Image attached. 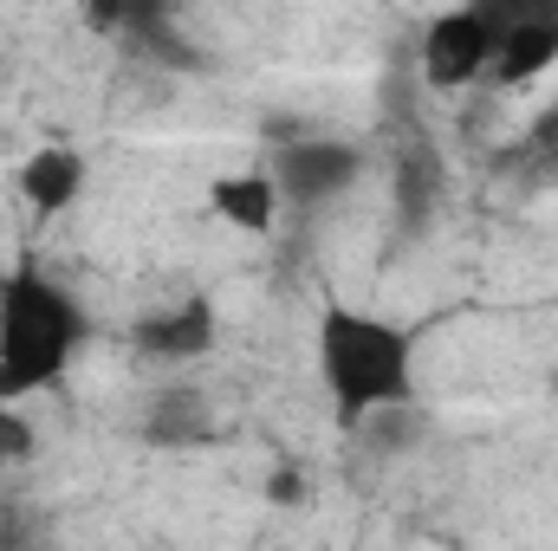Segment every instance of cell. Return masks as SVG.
Instances as JSON below:
<instances>
[{
	"label": "cell",
	"instance_id": "cell-1",
	"mask_svg": "<svg viewBox=\"0 0 558 551\" xmlns=\"http://www.w3.org/2000/svg\"><path fill=\"white\" fill-rule=\"evenodd\" d=\"M318 383L331 396V421L357 434V421L397 403H416V338L364 305H325L318 311Z\"/></svg>",
	"mask_w": 558,
	"mask_h": 551
},
{
	"label": "cell",
	"instance_id": "cell-2",
	"mask_svg": "<svg viewBox=\"0 0 558 551\" xmlns=\"http://www.w3.org/2000/svg\"><path fill=\"white\" fill-rule=\"evenodd\" d=\"M85 338L92 325L59 279L33 273V267L7 273L0 279V403L52 390L72 370Z\"/></svg>",
	"mask_w": 558,
	"mask_h": 551
},
{
	"label": "cell",
	"instance_id": "cell-3",
	"mask_svg": "<svg viewBox=\"0 0 558 551\" xmlns=\"http://www.w3.org/2000/svg\"><path fill=\"white\" fill-rule=\"evenodd\" d=\"M357 175H364V149L344 143V137H292L286 149H279V162H274L279 201L299 208V215L338 201Z\"/></svg>",
	"mask_w": 558,
	"mask_h": 551
},
{
	"label": "cell",
	"instance_id": "cell-4",
	"mask_svg": "<svg viewBox=\"0 0 558 551\" xmlns=\"http://www.w3.org/2000/svg\"><path fill=\"white\" fill-rule=\"evenodd\" d=\"M494 20L481 13V7H448V13H435L428 26H422V78L435 85V91H461V85H474L487 65H494Z\"/></svg>",
	"mask_w": 558,
	"mask_h": 551
},
{
	"label": "cell",
	"instance_id": "cell-5",
	"mask_svg": "<svg viewBox=\"0 0 558 551\" xmlns=\"http://www.w3.org/2000/svg\"><path fill=\"white\" fill-rule=\"evenodd\" d=\"M215 338H221V318H215V298H202V292L149 311L137 325V351L149 364H195L215 351Z\"/></svg>",
	"mask_w": 558,
	"mask_h": 551
},
{
	"label": "cell",
	"instance_id": "cell-6",
	"mask_svg": "<svg viewBox=\"0 0 558 551\" xmlns=\"http://www.w3.org/2000/svg\"><path fill=\"white\" fill-rule=\"evenodd\" d=\"M85 149H72V143H39L26 162H20V201L39 215V221H59V215H72L78 208V195H85Z\"/></svg>",
	"mask_w": 558,
	"mask_h": 551
},
{
	"label": "cell",
	"instance_id": "cell-7",
	"mask_svg": "<svg viewBox=\"0 0 558 551\" xmlns=\"http://www.w3.org/2000/svg\"><path fill=\"white\" fill-rule=\"evenodd\" d=\"M208 208H215V221H228L241 234H274L286 201H279L274 169H241V175H215L208 182Z\"/></svg>",
	"mask_w": 558,
	"mask_h": 551
},
{
	"label": "cell",
	"instance_id": "cell-8",
	"mask_svg": "<svg viewBox=\"0 0 558 551\" xmlns=\"http://www.w3.org/2000/svg\"><path fill=\"white\" fill-rule=\"evenodd\" d=\"M558 65V13L553 20H513V26H500V39H494V78L507 85V91H520V85H533V78H546Z\"/></svg>",
	"mask_w": 558,
	"mask_h": 551
},
{
	"label": "cell",
	"instance_id": "cell-9",
	"mask_svg": "<svg viewBox=\"0 0 558 551\" xmlns=\"http://www.w3.org/2000/svg\"><path fill=\"white\" fill-rule=\"evenodd\" d=\"M143 434H149L156 448H202V441L215 434V403H208L202 390L175 383V390L149 396V415H143Z\"/></svg>",
	"mask_w": 558,
	"mask_h": 551
},
{
	"label": "cell",
	"instance_id": "cell-10",
	"mask_svg": "<svg viewBox=\"0 0 558 551\" xmlns=\"http://www.w3.org/2000/svg\"><path fill=\"white\" fill-rule=\"evenodd\" d=\"M435 188H441V162H435L428 149H416V156L403 162V195H397V201H403V221H410V228H422V215L435 208Z\"/></svg>",
	"mask_w": 558,
	"mask_h": 551
},
{
	"label": "cell",
	"instance_id": "cell-11",
	"mask_svg": "<svg viewBox=\"0 0 558 551\" xmlns=\"http://www.w3.org/2000/svg\"><path fill=\"white\" fill-rule=\"evenodd\" d=\"M39 454V428L20 415V403H0V461H33Z\"/></svg>",
	"mask_w": 558,
	"mask_h": 551
},
{
	"label": "cell",
	"instance_id": "cell-12",
	"mask_svg": "<svg viewBox=\"0 0 558 551\" xmlns=\"http://www.w3.org/2000/svg\"><path fill=\"white\" fill-rule=\"evenodd\" d=\"M468 7H481V13L494 20V33L513 26V20H553L558 13V0H468Z\"/></svg>",
	"mask_w": 558,
	"mask_h": 551
},
{
	"label": "cell",
	"instance_id": "cell-13",
	"mask_svg": "<svg viewBox=\"0 0 558 551\" xmlns=\"http://www.w3.org/2000/svg\"><path fill=\"white\" fill-rule=\"evenodd\" d=\"M267 493L286 500V506H305V500H299V493H305V480H299V474H274V480H267Z\"/></svg>",
	"mask_w": 558,
	"mask_h": 551
},
{
	"label": "cell",
	"instance_id": "cell-14",
	"mask_svg": "<svg viewBox=\"0 0 558 551\" xmlns=\"http://www.w3.org/2000/svg\"><path fill=\"white\" fill-rule=\"evenodd\" d=\"M175 7H189V0H175Z\"/></svg>",
	"mask_w": 558,
	"mask_h": 551
}]
</instances>
